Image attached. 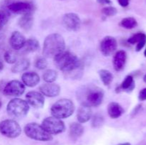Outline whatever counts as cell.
Wrapping results in <instances>:
<instances>
[{
    "label": "cell",
    "instance_id": "1",
    "mask_svg": "<svg viewBox=\"0 0 146 145\" xmlns=\"http://www.w3.org/2000/svg\"><path fill=\"white\" fill-rule=\"evenodd\" d=\"M54 65L63 71L66 78L79 79L83 75L84 63L73 53L63 51L54 58Z\"/></svg>",
    "mask_w": 146,
    "mask_h": 145
},
{
    "label": "cell",
    "instance_id": "2",
    "mask_svg": "<svg viewBox=\"0 0 146 145\" xmlns=\"http://www.w3.org/2000/svg\"><path fill=\"white\" fill-rule=\"evenodd\" d=\"M76 98L81 105L98 107L102 103L104 98V91L102 88L92 85H85L78 88Z\"/></svg>",
    "mask_w": 146,
    "mask_h": 145
},
{
    "label": "cell",
    "instance_id": "3",
    "mask_svg": "<svg viewBox=\"0 0 146 145\" xmlns=\"http://www.w3.org/2000/svg\"><path fill=\"white\" fill-rule=\"evenodd\" d=\"M66 43L64 38L58 34H51L47 36L44 41L42 53L45 58H54L64 51Z\"/></svg>",
    "mask_w": 146,
    "mask_h": 145
},
{
    "label": "cell",
    "instance_id": "4",
    "mask_svg": "<svg viewBox=\"0 0 146 145\" xmlns=\"http://www.w3.org/2000/svg\"><path fill=\"white\" fill-rule=\"evenodd\" d=\"M75 110L74 102L69 99L58 100L51 106V113L53 117L58 119H66L73 115Z\"/></svg>",
    "mask_w": 146,
    "mask_h": 145
},
{
    "label": "cell",
    "instance_id": "5",
    "mask_svg": "<svg viewBox=\"0 0 146 145\" xmlns=\"http://www.w3.org/2000/svg\"><path fill=\"white\" fill-rule=\"evenodd\" d=\"M29 111V105L27 101L20 98H14L9 102L7 112L14 119H22L25 117Z\"/></svg>",
    "mask_w": 146,
    "mask_h": 145
},
{
    "label": "cell",
    "instance_id": "6",
    "mask_svg": "<svg viewBox=\"0 0 146 145\" xmlns=\"http://www.w3.org/2000/svg\"><path fill=\"white\" fill-rule=\"evenodd\" d=\"M24 133L30 139L40 142H48L52 140V135L46 132L41 125L36 122L29 123L24 127Z\"/></svg>",
    "mask_w": 146,
    "mask_h": 145
},
{
    "label": "cell",
    "instance_id": "7",
    "mask_svg": "<svg viewBox=\"0 0 146 145\" xmlns=\"http://www.w3.org/2000/svg\"><path fill=\"white\" fill-rule=\"evenodd\" d=\"M21 128L14 119H4L0 122V133L8 138H17L21 134Z\"/></svg>",
    "mask_w": 146,
    "mask_h": 145
},
{
    "label": "cell",
    "instance_id": "8",
    "mask_svg": "<svg viewBox=\"0 0 146 145\" xmlns=\"http://www.w3.org/2000/svg\"><path fill=\"white\" fill-rule=\"evenodd\" d=\"M41 126L50 134H58L63 133L66 129L64 122L61 119L55 117H48L42 121Z\"/></svg>",
    "mask_w": 146,
    "mask_h": 145
},
{
    "label": "cell",
    "instance_id": "9",
    "mask_svg": "<svg viewBox=\"0 0 146 145\" xmlns=\"http://www.w3.org/2000/svg\"><path fill=\"white\" fill-rule=\"evenodd\" d=\"M6 7L9 11L21 15L32 14L35 9L34 5L31 3L21 1H12L7 4Z\"/></svg>",
    "mask_w": 146,
    "mask_h": 145
},
{
    "label": "cell",
    "instance_id": "10",
    "mask_svg": "<svg viewBox=\"0 0 146 145\" xmlns=\"http://www.w3.org/2000/svg\"><path fill=\"white\" fill-rule=\"evenodd\" d=\"M25 92V85L23 82L13 80L7 82L3 89L2 92L6 96L19 97Z\"/></svg>",
    "mask_w": 146,
    "mask_h": 145
},
{
    "label": "cell",
    "instance_id": "11",
    "mask_svg": "<svg viewBox=\"0 0 146 145\" xmlns=\"http://www.w3.org/2000/svg\"><path fill=\"white\" fill-rule=\"evenodd\" d=\"M118 43L114 37L107 36L104 37L100 44V49L104 56H109L117 49Z\"/></svg>",
    "mask_w": 146,
    "mask_h": 145
},
{
    "label": "cell",
    "instance_id": "12",
    "mask_svg": "<svg viewBox=\"0 0 146 145\" xmlns=\"http://www.w3.org/2000/svg\"><path fill=\"white\" fill-rule=\"evenodd\" d=\"M63 24L68 31H76L81 27V21L78 14L75 13H67L63 17Z\"/></svg>",
    "mask_w": 146,
    "mask_h": 145
},
{
    "label": "cell",
    "instance_id": "13",
    "mask_svg": "<svg viewBox=\"0 0 146 145\" xmlns=\"http://www.w3.org/2000/svg\"><path fill=\"white\" fill-rule=\"evenodd\" d=\"M26 100L29 105L36 109H41L45 103L44 97L40 92L30 91L26 95Z\"/></svg>",
    "mask_w": 146,
    "mask_h": 145
},
{
    "label": "cell",
    "instance_id": "14",
    "mask_svg": "<svg viewBox=\"0 0 146 145\" xmlns=\"http://www.w3.org/2000/svg\"><path fill=\"white\" fill-rule=\"evenodd\" d=\"M39 91L44 96L48 98H55L60 94L61 88L57 84H54L53 82H46L40 86Z\"/></svg>",
    "mask_w": 146,
    "mask_h": 145
},
{
    "label": "cell",
    "instance_id": "15",
    "mask_svg": "<svg viewBox=\"0 0 146 145\" xmlns=\"http://www.w3.org/2000/svg\"><path fill=\"white\" fill-rule=\"evenodd\" d=\"M26 38L19 31H14L9 38V44L11 48L15 51L21 50L24 47L26 42Z\"/></svg>",
    "mask_w": 146,
    "mask_h": 145
},
{
    "label": "cell",
    "instance_id": "16",
    "mask_svg": "<svg viewBox=\"0 0 146 145\" xmlns=\"http://www.w3.org/2000/svg\"><path fill=\"white\" fill-rule=\"evenodd\" d=\"M127 60V53L125 51H118L114 55L113 64L115 71H121L125 68V63Z\"/></svg>",
    "mask_w": 146,
    "mask_h": 145
},
{
    "label": "cell",
    "instance_id": "17",
    "mask_svg": "<svg viewBox=\"0 0 146 145\" xmlns=\"http://www.w3.org/2000/svg\"><path fill=\"white\" fill-rule=\"evenodd\" d=\"M22 82L25 86L33 88L38 84L40 81L39 75L35 72H24L21 76Z\"/></svg>",
    "mask_w": 146,
    "mask_h": 145
},
{
    "label": "cell",
    "instance_id": "18",
    "mask_svg": "<svg viewBox=\"0 0 146 145\" xmlns=\"http://www.w3.org/2000/svg\"><path fill=\"white\" fill-rule=\"evenodd\" d=\"M92 109L91 107L81 105L77 112V119L81 124L88 122L92 117Z\"/></svg>",
    "mask_w": 146,
    "mask_h": 145
},
{
    "label": "cell",
    "instance_id": "19",
    "mask_svg": "<svg viewBox=\"0 0 146 145\" xmlns=\"http://www.w3.org/2000/svg\"><path fill=\"white\" fill-rule=\"evenodd\" d=\"M135 88V82H134L133 77L132 75H127L122 82V83L115 88V92L118 93L121 91H125L127 92H131Z\"/></svg>",
    "mask_w": 146,
    "mask_h": 145
},
{
    "label": "cell",
    "instance_id": "20",
    "mask_svg": "<svg viewBox=\"0 0 146 145\" xmlns=\"http://www.w3.org/2000/svg\"><path fill=\"white\" fill-rule=\"evenodd\" d=\"M108 113L112 119H117L122 116L124 113V109L120 104L115 102H110L108 105Z\"/></svg>",
    "mask_w": 146,
    "mask_h": 145
},
{
    "label": "cell",
    "instance_id": "21",
    "mask_svg": "<svg viewBox=\"0 0 146 145\" xmlns=\"http://www.w3.org/2000/svg\"><path fill=\"white\" fill-rule=\"evenodd\" d=\"M84 132V127L79 122H73L69 126V136L73 140L81 137Z\"/></svg>",
    "mask_w": 146,
    "mask_h": 145
},
{
    "label": "cell",
    "instance_id": "22",
    "mask_svg": "<svg viewBox=\"0 0 146 145\" xmlns=\"http://www.w3.org/2000/svg\"><path fill=\"white\" fill-rule=\"evenodd\" d=\"M39 49V43L36 38H31L26 41L24 47L21 48V53L27 54L29 53L36 52Z\"/></svg>",
    "mask_w": 146,
    "mask_h": 145
},
{
    "label": "cell",
    "instance_id": "23",
    "mask_svg": "<svg viewBox=\"0 0 146 145\" xmlns=\"http://www.w3.org/2000/svg\"><path fill=\"white\" fill-rule=\"evenodd\" d=\"M33 24H34V17L32 14H27L22 15L19 19L18 24L20 28L26 31H28L31 29Z\"/></svg>",
    "mask_w": 146,
    "mask_h": 145
},
{
    "label": "cell",
    "instance_id": "24",
    "mask_svg": "<svg viewBox=\"0 0 146 145\" xmlns=\"http://www.w3.org/2000/svg\"><path fill=\"white\" fill-rule=\"evenodd\" d=\"M30 66V61L27 58H21L19 61H17L11 68V72L14 73H19L23 71H25Z\"/></svg>",
    "mask_w": 146,
    "mask_h": 145
},
{
    "label": "cell",
    "instance_id": "25",
    "mask_svg": "<svg viewBox=\"0 0 146 145\" xmlns=\"http://www.w3.org/2000/svg\"><path fill=\"white\" fill-rule=\"evenodd\" d=\"M98 74H99L100 78H101V81H102L104 85H106V86L107 85H109L112 82L113 80V74L108 70H100L98 71Z\"/></svg>",
    "mask_w": 146,
    "mask_h": 145
},
{
    "label": "cell",
    "instance_id": "26",
    "mask_svg": "<svg viewBox=\"0 0 146 145\" xmlns=\"http://www.w3.org/2000/svg\"><path fill=\"white\" fill-rule=\"evenodd\" d=\"M120 25L124 28L126 29H133L138 26V22L135 18L133 17H126L122 19L120 23Z\"/></svg>",
    "mask_w": 146,
    "mask_h": 145
},
{
    "label": "cell",
    "instance_id": "27",
    "mask_svg": "<svg viewBox=\"0 0 146 145\" xmlns=\"http://www.w3.org/2000/svg\"><path fill=\"white\" fill-rule=\"evenodd\" d=\"M58 78V72L52 69H48L43 74V79L46 82H53Z\"/></svg>",
    "mask_w": 146,
    "mask_h": 145
},
{
    "label": "cell",
    "instance_id": "28",
    "mask_svg": "<svg viewBox=\"0 0 146 145\" xmlns=\"http://www.w3.org/2000/svg\"><path fill=\"white\" fill-rule=\"evenodd\" d=\"M91 121V126L94 128H100L104 124V117L101 114H96L94 115Z\"/></svg>",
    "mask_w": 146,
    "mask_h": 145
},
{
    "label": "cell",
    "instance_id": "29",
    "mask_svg": "<svg viewBox=\"0 0 146 145\" xmlns=\"http://www.w3.org/2000/svg\"><path fill=\"white\" fill-rule=\"evenodd\" d=\"M4 60L7 63L10 64L15 63L17 61V54L13 51H7L4 55Z\"/></svg>",
    "mask_w": 146,
    "mask_h": 145
},
{
    "label": "cell",
    "instance_id": "30",
    "mask_svg": "<svg viewBox=\"0 0 146 145\" xmlns=\"http://www.w3.org/2000/svg\"><path fill=\"white\" fill-rule=\"evenodd\" d=\"M9 18V11L5 9H0V30L7 24Z\"/></svg>",
    "mask_w": 146,
    "mask_h": 145
},
{
    "label": "cell",
    "instance_id": "31",
    "mask_svg": "<svg viewBox=\"0 0 146 145\" xmlns=\"http://www.w3.org/2000/svg\"><path fill=\"white\" fill-rule=\"evenodd\" d=\"M34 65L37 69L44 70L48 66V62L45 57H39L36 60Z\"/></svg>",
    "mask_w": 146,
    "mask_h": 145
},
{
    "label": "cell",
    "instance_id": "32",
    "mask_svg": "<svg viewBox=\"0 0 146 145\" xmlns=\"http://www.w3.org/2000/svg\"><path fill=\"white\" fill-rule=\"evenodd\" d=\"M146 38V35L143 33H138L134 34L128 39V42L131 44H135L139 43L141 40Z\"/></svg>",
    "mask_w": 146,
    "mask_h": 145
},
{
    "label": "cell",
    "instance_id": "33",
    "mask_svg": "<svg viewBox=\"0 0 146 145\" xmlns=\"http://www.w3.org/2000/svg\"><path fill=\"white\" fill-rule=\"evenodd\" d=\"M101 12L106 16H113L117 14L118 11L117 9L113 7H106L102 9Z\"/></svg>",
    "mask_w": 146,
    "mask_h": 145
},
{
    "label": "cell",
    "instance_id": "34",
    "mask_svg": "<svg viewBox=\"0 0 146 145\" xmlns=\"http://www.w3.org/2000/svg\"><path fill=\"white\" fill-rule=\"evenodd\" d=\"M138 99L141 101H145L146 100V88L141 90L138 95Z\"/></svg>",
    "mask_w": 146,
    "mask_h": 145
},
{
    "label": "cell",
    "instance_id": "35",
    "mask_svg": "<svg viewBox=\"0 0 146 145\" xmlns=\"http://www.w3.org/2000/svg\"><path fill=\"white\" fill-rule=\"evenodd\" d=\"M145 44H146V38H143V39L141 40L139 43H138V44H137L136 48H135V49H136V51H141V49L143 48L144 45H145Z\"/></svg>",
    "mask_w": 146,
    "mask_h": 145
},
{
    "label": "cell",
    "instance_id": "36",
    "mask_svg": "<svg viewBox=\"0 0 146 145\" xmlns=\"http://www.w3.org/2000/svg\"><path fill=\"white\" fill-rule=\"evenodd\" d=\"M118 1L120 5L123 7H128L129 4V0H118Z\"/></svg>",
    "mask_w": 146,
    "mask_h": 145
},
{
    "label": "cell",
    "instance_id": "37",
    "mask_svg": "<svg viewBox=\"0 0 146 145\" xmlns=\"http://www.w3.org/2000/svg\"><path fill=\"white\" fill-rule=\"evenodd\" d=\"M98 3L101 4H111V0H97Z\"/></svg>",
    "mask_w": 146,
    "mask_h": 145
},
{
    "label": "cell",
    "instance_id": "38",
    "mask_svg": "<svg viewBox=\"0 0 146 145\" xmlns=\"http://www.w3.org/2000/svg\"><path fill=\"white\" fill-rule=\"evenodd\" d=\"M141 105H138V106H137L136 107H135V109H134V110L133 111V115H135V114H136L137 112H138V110H139L140 108H141Z\"/></svg>",
    "mask_w": 146,
    "mask_h": 145
},
{
    "label": "cell",
    "instance_id": "39",
    "mask_svg": "<svg viewBox=\"0 0 146 145\" xmlns=\"http://www.w3.org/2000/svg\"><path fill=\"white\" fill-rule=\"evenodd\" d=\"M3 69H4V63H3L2 61H1V59L0 58V72L2 71Z\"/></svg>",
    "mask_w": 146,
    "mask_h": 145
},
{
    "label": "cell",
    "instance_id": "40",
    "mask_svg": "<svg viewBox=\"0 0 146 145\" xmlns=\"http://www.w3.org/2000/svg\"><path fill=\"white\" fill-rule=\"evenodd\" d=\"M117 145H131V144L128 143V142H126V143H121V144H118Z\"/></svg>",
    "mask_w": 146,
    "mask_h": 145
},
{
    "label": "cell",
    "instance_id": "41",
    "mask_svg": "<svg viewBox=\"0 0 146 145\" xmlns=\"http://www.w3.org/2000/svg\"><path fill=\"white\" fill-rule=\"evenodd\" d=\"M143 80H144V82H146V74H145V76H144V78H143Z\"/></svg>",
    "mask_w": 146,
    "mask_h": 145
},
{
    "label": "cell",
    "instance_id": "42",
    "mask_svg": "<svg viewBox=\"0 0 146 145\" xmlns=\"http://www.w3.org/2000/svg\"><path fill=\"white\" fill-rule=\"evenodd\" d=\"M144 55H145V56L146 57V48H145V51H144Z\"/></svg>",
    "mask_w": 146,
    "mask_h": 145
},
{
    "label": "cell",
    "instance_id": "43",
    "mask_svg": "<svg viewBox=\"0 0 146 145\" xmlns=\"http://www.w3.org/2000/svg\"><path fill=\"white\" fill-rule=\"evenodd\" d=\"M1 105H2V103H1V100H0V107H1Z\"/></svg>",
    "mask_w": 146,
    "mask_h": 145
},
{
    "label": "cell",
    "instance_id": "44",
    "mask_svg": "<svg viewBox=\"0 0 146 145\" xmlns=\"http://www.w3.org/2000/svg\"><path fill=\"white\" fill-rule=\"evenodd\" d=\"M0 45H1V44H0Z\"/></svg>",
    "mask_w": 146,
    "mask_h": 145
}]
</instances>
